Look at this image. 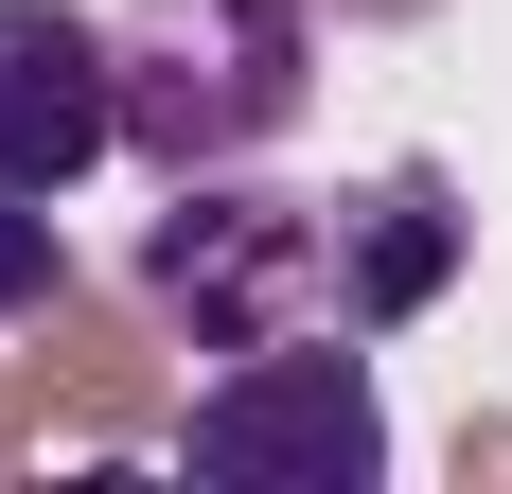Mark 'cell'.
Instances as JSON below:
<instances>
[{
    "mask_svg": "<svg viewBox=\"0 0 512 494\" xmlns=\"http://www.w3.org/2000/svg\"><path fill=\"white\" fill-rule=\"evenodd\" d=\"M89 159H124L106 18H71V0H0V195H71Z\"/></svg>",
    "mask_w": 512,
    "mask_h": 494,
    "instance_id": "obj_4",
    "label": "cell"
},
{
    "mask_svg": "<svg viewBox=\"0 0 512 494\" xmlns=\"http://www.w3.org/2000/svg\"><path fill=\"white\" fill-rule=\"evenodd\" d=\"M71 300V230H53V195H0V318H53Z\"/></svg>",
    "mask_w": 512,
    "mask_h": 494,
    "instance_id": "obj_5",
    "label": "cell"
},
{
    "mask_svg": "<svg viewBox=\"0 0 512 494\" xmlns=\"http://www.w3.org/2000/svg\"><path fill=\"white\" fill-rule=\"evenodd\" d=\"M212 494H371L389 477V389H371V336H265L230 353L177 424Z\"/></svg>",
    "mask_w": 512,
    "mask_h": 494,
    "instance_id": "obj_3",
    "label": "cell"
},
{
    "mask_svg": "<svg viewBox=\"0 0 512 494\" xmlns=\"http://www.w3.org/2000/svg\"><path fill=\"white\" fill-rule=\"evenodd\" d=\"M460 177L442 159H389L354 195H265L248 159L230 177H177V212L142 230V300L195 353H265V336H407L424 300L460 283Z\"/></svg>",
    "mask_w": 512,
    "mask_h": 494,
    "instance_id": "obj_1",
    "label": "cell"
},
{
    "mask_svg": "<svg viewBox=\"0 0 512 494\" xmlns=\"http://www.w3.org/2000/svg\"><path fill=\"white\" fill-rule=\"evenodd\" d=\"M106 71H124V159L230 177L318 106V0H124Z\"/></svg>",
    "mask_w": 512,
    "mask_h": 494,
    "instance_id": "obj_2",
    "label": "cell"
}]
</instances>
